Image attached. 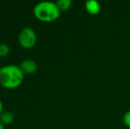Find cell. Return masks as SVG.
<instances>
[{
	"mask_svg": "<svg viewBox=\"0 0 130 129\" xmlns=\"http://www.w3.org/2000/svg\"><path fill=\"white\" fill-rule=\"evenodd\" d=\"M25 73L19 65L9 64L0 67V85L7 89H13L21 86Z\"/></svg>",
	"mask_w": 130,
	"mask_h": 129,
	"instance_id": "cell-1",
	"label": "cell"
},
{
	"mask_svg": "<svg viewBox=\"0 0 130 129\" xmlns=\"http://www.w3.org/2000/svg\"><path fill=\"white\" fill-rule=\"evenodd\" d=\"M33 13L39 21L43 22H52L60 16V10L56 2L41 1L34 6Z\"/></svg>",
	"mask_w": 130,
	"mask_h": 129,
	"instance_id": "cell-2",
	"label": "cell"
},
{
	"mask_svg": "<svg viewBox=\"0 0 130 129\" xmlns=\"http://www.w3.org/2000/svg\"><path fill=\"white\" fill-rule=\"evenodd\" d=\"M37 36L34 28L31 27H24L21 29L18 34V42L20 45L25 49H30L36 43Z\"/></svg>",
	"mask_w": 130,
	"mask_h": 129,
	"instance_id": "cell-3",
	"label": "cell"
},
{
	"mask_svg": "<svg viewBox=\"0 0 130 129\" xmlns=\"http://www.w3.org/2000/svg\"><path fill=\"white\" fill-rule=\"evenodd\" d=\"M19 65L25 74H33L35 72H36V71L38 69L37 63L34 59H23L20 63Z\"/></svg>",
	"mask_w": 130,
	"mask_h": 129,
	"instance_id": "cell-4",
	"label": "cell"
},
{
	"mask_svg": "<svg viewBox=\"0 0 130 129\" xmlns=\"http://www.w3.org/2000/svg\"><path fill=\"white\" fill-rule=\"evenodd\" d=\"M85 8L88 12L92 15H96L100 12V5L96 0H89L85 3Z\"/></svg>",
	"mask_w": 130,
	"mask_h": 129,
	"instance_id": "cell-5",
	"label": "cell"
},
{
	"mask_svg": "<svg viewBox=\"0 0 130 129\" xmlns=\"http://www.w3.org/2000/svg\"><path fill=\"white\" fill-rule=\"evenodd\" d=\"M0 121L4 125H10L14 121V115L11 110H4L0 115Z\"/></svg>",
	"mask_w": 130,
	"mask_h": 129,
	"instance_id": "cell-6",
	"label": "cell"
},
{
	"mask_svg": "<svg viewBox=\"0 0 130 129\" xmlns=\"http://www.w3.org/2000/svg\"><path fill=\"white\" fill-rule=\"evenodd\" d=\"M57 5H58V9L61 11H67L72 5V1L71 0H58L56 2Z\"/></svg>",
	"mask_w": 130,
	"mask_h": 129,
	"instance_id": "cell-7",
	"label": "cell"
},
{
	"mask_svg": "<svg viewBox=\"0 0 130 129\" xmlns=\"http://www.w3.org/2000/svg\"><path fill=\"white\" fill-rule=\"evenodd\" d=\"M10 46L5 43H0V57H6L10 53Z\"/></svg>",
	"mask_w": 130,
	"mask_h": 129,
	"instance_id": "cell-8",
	"label": "cell"
},
{
	"mask_svg": "<svg viewBox=\"0 0 130 129\" xmlns=\"http://www.w3.org/2000/svg\"><path fill=\"white\" fill-rule=\"evenodd\" d=\"M124 124L127 126V127L130 128V110L127 112H126V114L124 115Z\"/></svg>",
	"mask_w": 130,
	"mask_h": 129,
	"instance_id": "cell-9",
	"label": "cell"
},
{
	"mask_svg": "<svg viewBox=\"0 0 130 129\" xmlns=\"http://www.w3.org/2000/svg\"><path fill=\"white\" fill-rule=\"evenodd\" d=\"M3 112H4V104H3V102L0 99V115H1Z\"/></svg>",
	"mask_w": 130,
	"mask_h": 129,
	"instance_id": "cell-10",
	"label": "cell"
},
{
	"mask_svg": "<svg viewBox=\"0 0 130 129\" xmlns=\"http://www.w3.org/2000/svg\"><path fill=\"white\" fill-rule=\"evenodd\" d=\"M0 129H5V125L3 124V123L0 121Z\"/></svg>",
	"mask_w": 130,
	"mask_h": 129,
	"instance_id": "cell-11",
	"label": "cell"
}]
</instances>
